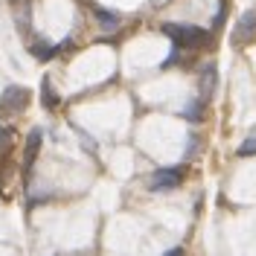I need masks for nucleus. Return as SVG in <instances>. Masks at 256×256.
Masks as SVG:
<instances>
[{
	"label": "nucleus",
	"mask_w": 256,
	"mask_h": 256,
	"mask_svg": "<svg viewBox=\"0 0 256 256\" xmlns=\"http://www.w3.org/2000/svg\"><path fill=\"white\" fill-rule=\"evenodd\" d=\"M166 256H184V250H180V248H172V250H169Z\"/></svg>",
	"instance_id": "ddd939ff"
},
{
	"label": "nucleus",
	"mask_w": 256,
	"mask_h": 256,
	"mask_svg": "<svg viewBox=\"0 0 256 256\" xmlns=\"http://www.w3.org/2000/svg\"><path fill=\"white\" fill-rule=\"evenodd\" d=\"M96 18H99V24H102L105 30H116V26H120V15H114V12L96 9Z\"/></svg>",
	"instance_id": "6e6552de"
},
{
	"label": "nucleus",
	"mask_w": 256,
	"mask_h": 256,
	"mask_svg": "<svg viewBox=\"0 0 256 256\" xmlns=\"http://www.w3.org/2000/svg\"><path fill=\"white\" fill-rule=\"evenodd\" d=\"M250 154H256V140H244L239 148V158H250Z\"/></svg>",
	"instance_id": "9b49d317"
},
{
	"label": "nucleus",
	"mask_w": 256,
	"mask_h": 256,
	"mask_svg": "<svg viewBox=\"0 0 256 256\" xmlns=\"http://www.w3.org/2000/svg\"><path fill=\"white\" fill-rule=\"evenodd\" d=\"M30 105V90L26 88H6V94L0 99V111L3 114H20Z\"/></svg>",
	"instance_id": "7ed1b4c3"
},
{
	"label": "nucleus",
	"mask_w": 256,
	"mask_h": 256,
	"mask_svg": "<svg viewBox=\"0 0 256 256\" xmlns=\"http://www.w3.org/2000/svg\"><path fill=\"white\" fill-rule=\"evenodd\" d=\"M186 116H190L192 122H198V116H201V99H195L190 108H186Z\"/></svg>",
	"instance_id": "f8f14e48"
},
{
	"label": "nucleus",
	"mask_w": 256,
	"mask_h": 256,
	"mask_svg": "<svg viewBox=\"0 0 256 256\" xmlns=\"http://www.w3.org/2000/svg\"><path fill=\"white\" fill-rule=\"evenodd\" d=\"M180 180H184V169H160V172H154V178H152V190L154 192H166V190H175V186H180Z\"/></svg>",
	"instance_id": "20e7f679"
},
{
	"label": "nucleus",
	"mask_w": 256,
	"mask_h": 256,
	"mask_svg": "<svg viewBox=\"0 0 256 256\" xmlns=\"http://www.w3.org/2000/svg\"><path fill=\"white\" fill-rule=\"evenodd\" d=\"M250 41H256V9H248V12L239 18L236 30H233V44H236V47H244V44H250Z\"/></svg>",
	"instance_id": "f03ea898"
},
{
	"label": "nucleus",
	"mask_w": 256,
	"mask_h": 256,
	"mask_svg": "<svg viewBox=\"0 0 256 256\" xmlns=\"http://www.w3.org/2000/svg\"><path fill=\"white\" fill-rule=\"evenodd\" d=\"M41 90H44V108H50V111H52V108L58 105V96L52 94V88H50V79L41 82Z\"/></svg>",
	"instance_id": "1a4fd4ad"
},
{
	"label": "nucleus",
	"mask_w": 256,
	"mask_h": 256,
	"mask_svg": "<svg viewBox=\"0 0 256 256\" xmlns=\"http://www.w3.org/2000/svg\"><path fill=\"white\" fill-rule=\"evenodd\" d=\"M12 146H15V131L12 128H0V160L12 152Z\"/></svg>",
	"instance_id": "0eeeda50"
},
{
	"label": "nucleus",
	"mask_w": 256,
	"mask_h": 256,
	"mask_svg": "<svg viewBox=\"0 0 256 256\" xmlns=\"http://www.w3.org/2000/svg\"><path fill=\"white\" fill-rule=\"evenodd\" d=\"M216 90V67L210 64L207 70H204V76H201V102H207L210 96Z\"/></svg>",
	"instance_id": "423d86ee"
},
{
	"label": "nucleus",
	"mask_w": 256,
	"mask_h": 256,
	"mask_svg": "<svg viewBox=\"0 0 256 256\" xmlns=\"http://www.w3.org/2000/svg\"><path fill=\"white\" fill-rule=\"evenodd\" d=\"M38 148H41V131L35 128V131H30V137H26V152H24V172L26 175L32 172V163H35Z\"/></svg>",
	"instance_id": "39448f33"
},
{
	"label": "nucleus",
	"mask_w": 256,
	"mask_h": 256,
	"mask_svg": "<svg viewBox=\"0 0 256 256\" xmlns=\"http://www.w3.org/2000/svg\"><path fill=\"white\" fill-rule=\"evenodd\" d=\"M56 52H58V47H47V44H35V47H32V56H35V58H41V62L52 58Z\"/></svg>",
	"instance_id": "9d476101"
},
{
	"label": "nucleus",
	"mask_w": 256,
	"mask_h": 256,
	"mask_svg": "<svg viewBox=\"0 0 256 256\" xmlns=\"http://www.w3.org/2000/svg\"><path fill=\"white\" fill-rule=\"evenodd\" d=\"M163 32L175 41L178 50H198L210 41V32L192 24H163Z\"/></svg>",
	"instance_id": "f257e3e1"
}]
</instances>
